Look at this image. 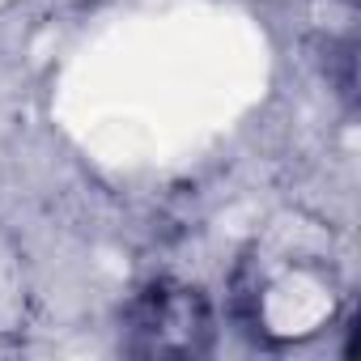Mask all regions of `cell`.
<instances>
[{
    "mask_svg": "<svg viewBox=\"0 0 361 361\" xmlns=\"http://www.w3.org/2000/svg\"><path fill=\"white\" fill-rule=\"evenodd\" d=\"M340 5H348V9H353V5H357V0H340Z\"/></svg>",
    "mask_w": 361,
    "mask_h": 361,
    "instance_id": "3957f363",
    "label": "cell"
},
{
    "mask_svg": "<svg viewBox=\"0 0 361 361\" xmlns=\"http://www.w3.org/2000/svg\"><path fill=\"white\" fill-rule=\"evenodd\" d=\"M344 281L336 255L306 226L255 238L230 272V323L264 353H285L336 323Z\"/></svg>",
    "mask_w": 361,
    "mask_h": 361,
    "instance_id": "6da1fadb",
    "label": "cell"
},
{
    "mask_svg": "<svg viewBox=\"0 0 361 361\" xmlns=\"http://www.w3.org/2000/svg\"><path fill=\"white\" fill-rule=\"evenodd\" d=\"M119 348L128 357H209L217 348V306L204 285L149 276L123 302Z\"/></svg>",
    "mask_w": 361,
    "mask_h": 361,
    "instance_id": "7a4b0ae2",
    "label": "cell"
}]
</instances>
